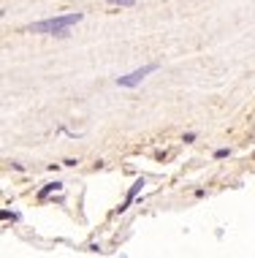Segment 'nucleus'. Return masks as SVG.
<instances>
[{"label": "nucleus", "instance_id": "f257e3e1", "mask_svg": "<svg viewBox=\"0 0 255 258\" xmlns=\"http://www.w3.org/2000/svg\"><path fill=\"white\" fill-rule=\"evenodd\" d=\"M76 22H82V14H65V17H52V19H44V22H36V25H30V33H55V36H68V30L71 25H76Z\"/></svg>", "mask_w": 255, "mask_h": 258}, {"label": "nucleus", "instance_id": "f03ea898", "mask_svg": "<svg viewBox=\"0 0 255 258\" xmlns=\"http://www.w3.org/2000/svg\"><path fill=\"white\" fill-rule=\"evenodd\" d=\"M155 68H158V65H155V63H150V65H144V68L133 71V74H128V76H119V79H117V84H119V87H136V84L142 82L147 74H152Z\"/></svg>", "mask_w": 255, "mask_h": 258}, {"label": "nucleus", "instance_id": "7ed1b4c3", "mask_svg": "<svg viewBox=\"0 0 255 258\" xmlns=\"http://www.w3.org/2000/svg\"><path fill=\"white\" fill-rule=\"evenodd\" d=\"M142 185H144V180H139V182H136V185H133V188H131V193H128L125 204H122V207H119V212H122V209H128V204H131L133 198H136V193H139V190H142Z\"/></svg>", "mask_w": 255, "mask_h": 258}, {"label": "nucleus", "instance_id": "20e7f679", "mask_svg": "<svg viewBox=\"0 0 255 258\" xmlns=\"http://www.w3.org/2000/svg\"><path fill=\"white\" fill-rule=\"evenodd\" d=\"M109 3H111V6H133L136 0H109Z\"/></svg>", "mask_w": 255, "mask_h": 258}, {"label": "nucleus", "instance_id": "39448f33", "mask_svg": "<svg viewBox=\"0 0 255 258\" xmlns=\"http://www.w3.org/2000/svg\"><path fill=\"white\" fill-rule=\"evenodd\" d=\"M49 190H60V185H57V182H55V185H46V188L41 190V198H44L46 193H49Z\"/></svg>", "mask_w": 255, "mask_h": 258}]
</instances>
